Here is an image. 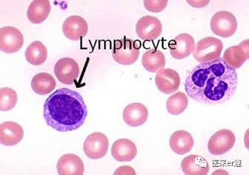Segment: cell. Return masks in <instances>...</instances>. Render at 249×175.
I'll list each match as a JSON object with an SVG mask.
<instances>
[{
	"mask_svg": "<svg viewBox=\"0 0 249 175\" xmlns=\"http://www.w3.org/2000/svg\"><path fill=\"white\" fill-rule=\"evenodd\" d=\"M156 84L164 94H172L178 90L181 84L179 75L173 69H161L156 76Z\"/></svg>",
	"mask_w": 249,
	"mask_h": 175,
	"instance_id": "12",
	"label": "cell"
},
{
	"mask_svg": "<svg viewBox=\"0 0 249 175\" xmlns=\"http://www.w3.org/2000/svg\"><path fill=\"white\" fill-rule=\"evenodd\" d=\"M139 48V42L135 41L133 39L126 38L116 39L112 47V57L119 64H133L139 59L140 55Z\"/></svg>",
	"mask_w": 249,
	"mask_h": 175,
	"instance_id": "3",
	"label": "cell"
},
{
	"mask_svg": "<svg viewBox=\"0 0 249 175\" xmlns=\"http://www.w3.org/2000/svg\"><path fill=\"white\" fill-rule=\"evenodd\" d=\"M24 38L20 31L13 26L0 29V49L7 54H14L22 49Z\"/></svg>",
	"mask_w": 249,
	"mask_h": 175,
	"instance_id": "8",
	"label": "cell"
},
{
	"mask_svg": "<svg viewBox=\"0 0 249 175\" xmlns=\"http://www.w3.org/2000/svg\"><path fill=\"white\" fill-rule=\"evenodd\" d=\"M136 32L138 36L143 40H154L161 35L162 24L158 18L144 16L138 21Z\"/></svg>",
	"mask_w": 249,
	"mask_h": 175,
	"instance_id": "10",
	"label": "cell"
},
{
	"mask_svg": "<svg viewBox=\"0 0 249 175\" xmlns=\"http://www.w3.org/2000/svg\"><path fill=\"white\" fill-rule=\"evenodd\" d=\"M88 23L85 19L77 15H73L66 19L63 24V32L66 38L77 41L88 33Z\"/></svg>",
	"mask_w": 249,
	"mask_h": 175,
	"instance_id": "13",
	"label": "cell"
},
{
	"mask_svg": "<svg viewBox=\"0 0 249 175\" xmlns=\"http://www.w3.org/2000/svg\"><path fill=\"white\" fill-rule=\"evenodd\" d=\"M25 59L33 66H40L46 62L48 51L40 41H35L28 46L25 53Z\"/></svg>",
	"mask_w": 249,
	"mask_h": 175,
	"instance_id": "24",
	"label": "cell"
},
{
	"mask_svg": "<svg viewBox=\"0 0 249 175\" xmlns=\"http://www.w3.org/2000/svg\"><path fill=\"white\" fill-rule=\"evenodd\" d=\"M142 63L147 71L153 73H158L165 66V56L161 51L150 49L143 54Z\"/></svg>",
	"mask_w": 249,
	"mask_h": 175,
	"instance_id": "22",
	"label": "cell"
},
{
	"mask_svg": "<svg viewBox=\"0 0 249 175\" xmlns=\"http://www.w3.org/2000/svg\"><path fill=\"white\" fill-rule=\"evenodd\" d=\"M18 102L16 91L9 87H3L0 90V111H9L14 109Z\"/></svg>",
	"mask_w": 249,
	"mask_h": 175,
	"instance_id": "26",
	"label": "cell"
},
{
	"mask_svg": "<svg viewBox=\"0 0 249 175\" xmlns=\"http://www.w3.org/2000/svg\"><path fill=\"white\" fill-rule=\"evenodd\" d=\"M32 90L38 95L46 96L52 93L55 88L56 80L52 75L40 73L34 76L32 80Z\"/></svg>",
	"mask_w": 249,
	"mask_h": 175,
	"instance_id": "23",
	"label": "cell"
},
{
	"mask_svg": "<svg viewBox=\"0 0 249 175\" xmlns=\"http://www.w3.org/2000/svg\"><path fill=\"white\" fill-rule=\"evenodd\" d=\"M23 136V128L17 122H5L0 125V143L2 145H18L22 141Z\"/></svg>",
	"mask_w": 249,
	"mask_h": 175,
	"instance_id": "17",
	"label": "cell"
},
{
	"mask_svg": "<svg viewBox=\"0 0 249 175\" xmlns=\"http://www.w3.org/2000/svg\"><path fill=\"white\" fill-rule=\"evenodd\" d=\"M183 173L187 175H206L210 170L208 161L199 155L186 156L181 161Z\"/></svg>",
	"mask_w": 249,
	"mask_h": 175,
	"instance_id": "20",
	"label": "cell"
},
{
	"mask_svg": "<svg viewBox=\"0 0 249 175\" xmlns=\"http://www.w3.org/2000/svg\"><path fill=\"white\" fill-rule=\"evenodd\" d=\"M144 7L146 9L153 13H160L164 11V8L167 7L168 4V1H152V0H147L143 2Z\"/></svg>",
	"mask_w": 249,
	"mask_h": 175,
	"instance_id": "27",
	"label": "cell"
},
{
	"mask_svg": "<svg viewBox=\"0 0 249 175\" xmlns=\"http://www.w3.org/2000/svg\"><path fill=\"white\" fill-rule=\"evenodd\" d=\"M188 106V98L185 93L178 92L169 97L166 102V107L169 114L178 116L182 114Z\"/></svg>",
	"mask_w": 249,
	"mask_h": 175,
	"instance_id": "25",
	"label": "cell"
},
{
	"mask_svg": "<svg viewBox=\"0 0 249 175\" xmlns=\"http://www.w3.org/2000/svg\"><path fill=\"white\" fill-rule=\"evenodd\" d=\"M195 40L189 34H181L169 43L170 55L177 60H181L191 56L195 47Z\"/></svg>",
	"mask_w": 249,
	"mask_h": 175,
	"instance_id": "11",
	"label": "cell"
},
{
	"mask_svg": "<svg viewBox=\"0 0 249 175\" xmlns=\"http://www.w3.org/2000/svg\"><path fill=\"white\" fill-rule=\"evenodd\" d=\"M223 49V43L222 40L213 37H207L200 39L195 45L192 54L196 61H212L220 58L221 53Z\"/></svg>",
	"mask_w": 249,
	"mask_h": 175,
	"instance_id": "4",
	"label": "cell"
},
{
	"mask_svg": "<svg viewBox=\"0 0 249 175\" xmlns=\"http://www.w3.org/2000/svg\"><path fill=\"white\" fill-rule=\"evenodd\" d=\"M148 118V110L142 103H132L125 107L123 111V119L126 125L139 127L145 123Z\"/></svg>",
	"mask_w": 249,
	"mask_h": 175,
	"instance_id": "15",
	"label": "cell"
},
{
	"mask_svg": "<svg viewBox=\"0 0 249 175\" xmlns=\"http://www.w3.org/2000/svg\"><path fill=\"white\" fill-rule=\"evenodd\" d=\"M138 150L136 144L128 139H120L115 141L112 146V157L119 162H129L134 159Z\"/></svg>",
	"mask_w": 249,
	"mask_h": 175,
	"instance_id": "18",
	"label": "cell"
},
{
	"mask_svg": "<svg viewBox=\"0 0 249 175\" xmlns=\"http://www.w3.org/2000/svg\"><path fill=\"white\" fill-rule=\"evenodd\" d=\"M51 11L50 2L48 0H35L28 8V19L33 24L44 22Z\"/></svg>",
	"mask_w": 249,
	"mask_h": 175,
	"instance_id": "21",
	"label": "cell"
},
{
	"mask_svg": "<svg viewBox=\"0 0 249 175\" xmlns=\"http://www.w3.org/2000/svg\"><path fill=\"white\" fill-rule=\"evenodd\" d=\"M249 39H246L237 46L228 48L222 58L229 66L237 70L249 59Z\"/></svg>",
	"mask_w": 249,
	"mask_h": 175,
	"instance_id": "14",
	"label": "cell"
},
{
	"mask_svg": "<svg viewBox=\"0 0 249 175\" xmlns=\"http://www.w3.org/2000/svg\"><path fill=\"white\" fill-rule=\"evenodd\" d=\"M109 139L101 132L92 133L87 136L84 143V152L91 159H99L107 154Z\"/></svg>",
	"mask_w": 249,
	"mask_h": 175,
	"instance_id": "7",
	"label": "cell"
},
{
	"mask_svg": "<svg viewBox=\"0 0 249 175\" xmlns=\"http://www.w3.org/2000/svg\"><path fill=\"white\" fill-rule=\"evenodd\" d=\"M236 142V136L230 130L222 129L215 133L208 143V152L214 156H220L231 150Z\"/></svg>",
	"mask_w": 249,
	"mask_h": 175,
	"instance_id": "6",
	"label": "cell"
},
{
	"mask_svg": "<svg viewBox=\"0 0 249 175\" xmlns=\"http://www.w3.org/2000/svg\"><path fill=\"white\" fill-rule=\"evenodd\" d=\"M210 25L214 35L228 38L233 36L237 31V20L231 12L220 11L212 17Z\"/></svg>",
	"mask_w": 249,
	"mask_h": 175,
	"instance_id": "5",
	"label": "cell"
},
{
	"mask_svg": "<svg viewBox=\"0 0 249 175\" xmlns=\"http://www.w3.org/2000/svg\"><path fill=\"white\" fill-rule=\"evenodd\" d=\"M238 84L237 71L222 58L200 63L190 72L185 81L187 94L202 104H222L233 97Z\"/></svg>",
	"mask_w": 249,
	"mask_h": 175,
	"instance_id": "1",
	"label": "cell"
},
{
	"mask_svg": "<svg viewBox=\"0 0 249 175\" xmlns=\"http://www.w3.org/2000/svg\"><path fill=\"white\" fill-rule=\"evenodd\" d=\"M88 116L87 104L78 92L67 88L56 90L43 106V117L51 128L69 132L81 128Z\"/></svg>",
	"mask_w": 249,
	"mask_h": 175,
	"instance_id": "2",
	"label": "cell"
},
{
	"mask_svg": "<svg viewBox=\"0 0 249 175\" xmlns=\"http://www.w3.org/2000/svg\"><path fill=\"white\" fill-rule=\"evenodd\" d=\"M54 74L62 84L71 85L80 75V67L70 58L60 59L54 66Z\"/></svg>",
	"mask_w": 249,
	"mask_h": 175,
	"instance_id": "9",
	"label": "cell"
},
{
	"mask_svg": "<svg viewBox=\"0 0 249 175\" xmlns=\"http://www.w3.org/2000/svg\"><path fill=\"white\" fill-rule=\"evenodd\" d=\"M194 145L192 135L184 130L176 131L170 138V149L177 155L188 154L192 150Z\"/></svg>",
	"mask_w": 249,
	"mask_h": 175,
	"instance_id": "19",
	"label": "cell"
},
{
	"mask_svg": "<svg viewBox=\"0 0 249 175\" xmlns=\"http://www.w3.org/2000/svg\"><path fill=\"white\" fill-rule=\"evenodd\" d=\"M57 170L60 175H82L85 169L84 162L79 156L67 154L59 159Z\"/></svg>",
	"mask_w": 249,
	"mask_h": 175,
	"instance_id": "16",
	"label": "cell"
}]
</instances>
